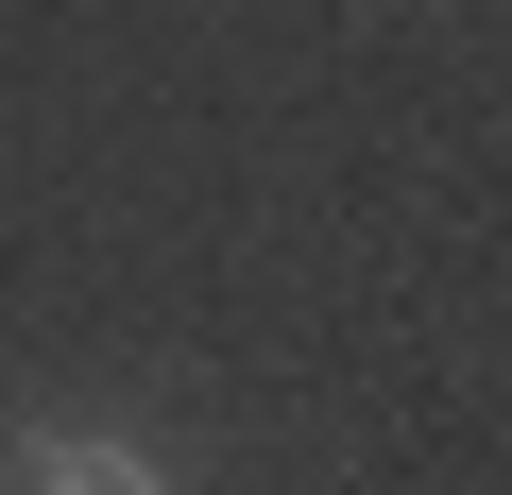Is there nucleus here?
Returning a JSON list of instances; mask_svg holds the SVG:
<instances>
[{
  "label": "nucleus",
  "mask_w": 512,
  "mask_h": 495,
  "mask_svg": "<svg viewBox=\"0 0 512 495\" xmlns=\"http://www.w3.org/2000/svg\"><path fill=\"white\" fill-rule=\"evenodd\" d=\"M0 495H171V461H137L103 427H35L18 461H0Z\"/></svg>",
  "instance_id": "obj_1"
}]
</instances>
